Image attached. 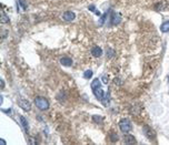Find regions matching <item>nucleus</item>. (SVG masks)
<instances>
[{
  "label": "nucleus",
  "mask_w": 169,
  "mask_h": 145,
  "mask_svg": "<svg viewBox=\"0 0 169 145\" xmlns=\"http://www.w3.org/2000/svg\"><path fill=\"white\" fill-rule=\"evenodd\" d=\"M91 90H92V92L95 94V98H96L97 100L101 101V100L105 98V92H104V90H102L101 86H100V81L98 79H95V80L91 82Z\"/></svg>",
  "instance_id": "obj_1"
},
{
  "label": "nucleus",
  "mask_w": 169,
  "mask_h": 145,
  "mask_svg": "<svg viewBox=\"0 0 169 145\" xmlns=\"http://www.w3.org/2000/svg\"><path fill=\"white\" fill-rule=\"evenodd\" d=\"M35 104H36V106H37L39 110H41V111H47L50 107V104H49V102H48V100L45 99V98H42V96H37V98H35Z\"/></svg>",
  "instance_id": "obj_2"
},
{
  "label": "nucleus",
  "mask_w": 169,
  "mask_h": 145,
  "mask_svg": "<svg viewBox=\"0 0 169 145\" xmlns=\"http://www.w3.org/2000/svg\"><path fill=\"white\" fill-rule=\"evenodd\" d=\"M119 129L122 133H129L132 129V125H131V122H130L128 119H122L120 120L119 122Z\"/></svg>",
  "instance_id": "obj_3"
},
{
  "label": "nucleus",
  "mask_w": 169,
  "mask_h": 145,
  "mask_svg": "<svg viewBox=\"0 0 169 145\" xmlns=\"http://www.w3.org/2000/svg\"><path fill=\"white\" fill-rule=\"evenodd\" d=\"M144 134L146 135V137L147 138H149V140H154V138H156V132L150 127L148 125H145L144 126Z\"/></svg>",
  "instance_id": "obj_4"
},
{
  "label": "nucleus",
  "mask_w": 169,
  "mask_h": 145,
  "mask_svg": "<svg viewBox=\"0 0 169 145\" xmlns=\"http://www.w3.org/2000/svg\"><path fill=\"white\" fill-rule=\"evenodd\" d=\"M18 104H19V106L23 111H30V110H31V104H30V102L27 101V100L20 99V100H18Z\"/></svg>",
  "instance_id": "obj_5"
},
{
  "label": "nucleus",
  "mask_w": 169,
  "mask_h": 145,
  "mask_svg": "<svg viewBox=\"0 0 169 145\" xmlns=\"http://www.w3.org/2000/svg\"><path fill=\"white\" fill-rule=\"evenodd\" d=\"M62 18H63V20H66V21H72L76 18V14H75V12H72V11H66V12L63 13Z\"/></svg>",
  "instance_id": "obj_6"
},
{
  "label": "nucleus",
  "mask_w": 169,
  "mask_h": 145,
  "mask_svg": "<svg viewBox=\"0 0 169 145\" xmlns=\"http://www.w3.org/2000/svg\"><path fill=\"white\" fill-rule=\"evenodd\" d=\"M91 54L95 57V58H100L102 55V49L100 47H94L91 49Z\"/></svg>",
  "instance_id": "obj_7"
},
{
  "label": "nucleus",
  "mask_w": 169,
  "mask_h": 145,
  "mask_svg": "<svg viewBox=\"0 0 169 145\" xmlns=\"http://www.w3.org/2000/svg\"><path fill=\"white\" fill-rule=\"evenodd\" d=\"M124 142H125V144H135L136 143V138L132 135L127 133L125 135V137H124Z\"/></svg>",
  "instance_id": "obj_8"
},
{
  "label": "nucleus",
  "mask_w": 169,
  "mask_h": 145,
  "mask_svg": "<svg viewBox=\"0 0 169 145\" xmlns=\"http://www.w3.org/2000/svg\"><path fill=\"white\" fill-rule=\"evenodd\" d=\"M60 63H61L62 65H65V67H70V65H72V60H71L70 58L63 57V58L60 59Z\"/></svg>",
  "instance_id": "obj_9"
},
{
  "label": "nucleus",
  "mask_w": 169,
  "mask_h": 145,
  "mask_svg": "<svg viewBox=\"0 0 169 145\" xmlns=\"http://www.w3.org/2000/svg\"><path fill=\"white\" fill-rule=\"evenodd\" d=\"M120 21H121V18L118 13H112L111 16V24H119Z\"/></svg>",
  "instance_id": "obj_10"
},
{
  "label": "nucleus",
  "mask_w": 169,
  "mask_h": 145,
  "mask_svg": "<svg viewBox=\"0 0 169 145\" xmlns=\"http://www.w3.org/2000/svg\"><path fill=\"white\" fill-rule=\"evenodd\" d=\"M20 121H21V125L23 126V129L26 130V131H28V129H29V124H28V121H27V119L25 117V116H20Z\"/></svg>",
  "instance_id": "obj_11"
},
{
  "label": "nucleus",
  "mask_w": 169,
  "mask_h": 145,
  "mask_svg": "<svg viewBox=\"0 0 169 145\" xmlns=\"http://www.w3.org/2000/svg\"><path fill=\"white\" fill-rule=\"evenodd\" d=\"M0 22L1 23H8L9 22V18H8V16L5 13V11L1 10V18H0Z\"/></svg>",
  "instance_id": "obj_12"
},
{
  "label": "nucleus",
  "mask_w": 169,
  "mask_h": 145,
  "mask_svg": "<svg viewBox=\"0 0 169 145\" xmlns=\"http://www.w3.org/2000/svg\"><path fill=\"white\" fill-rule=\"evenodd\" d=\"M160 30H161V32H168L169 31V21H165V22L160 26Z\"/></svg>",
  "instance_id": "obj_13"
},
{
  "label": "nucleus",
  "mask_w": 169,
  "mask_h": 145,
  "mask_svg": "<svg viewBox=\"0 0 169 145\" xmlns=\"http://www.w3.org/2000/svg\"><path fill=\"white\" fill-rule=\"evenodd\" d=\"M108 13H109V11H108V12H106L105 14H102V16H101V18H100L99 22H98V26H99V27H101V26H102V24L105 23V20H106V18H107Z\"/></svg>",
  "instance_id": "obj_14"
},
{
  "label": "nucleus",
  "mask_w": 169,
  "mask_h": 145,
  "mask_svg": "<svg viewBox=\"0 0 169 145\" xmlns=\"http://www.w3.org/2000/svg\"><path fill=\"white\" fill-rule=\"evenodd\" d=\"M92 120H94V122H96V123H101V122L104 121V117L100 116V115H94V116H92Z\"/></svg>",
  "instance_id": "obj_15"
},
{
  "label": "nucleus",
  "mask_w": 169,
  "mask_h": 145,
  "mask_svg": "<svg viewBox=\"0 0 169 145\" xmlns=\"http://www.w3.org/2000/svg\"><path fill=\"white\" fill-rule=\"evenodd\" d=\"M91 76H92V71L91 70H87V71L83 72V78L85 79H90Z\"/></svg>",
  "instance_id": "obj_16"
},
{
  "label": "nucleus",
  "mask_w": 169,
  "mask_h": 145,
  "mask_svg": "<svg viewBox=\"0 0 169 145\" xmlns=\"http://www.w3.org/2000/svg\"><path fill=\"white\" fill-rule=\"evenodd\" d=\"M88 9H89L90 11H94L97 16H101V14H100V11L97 10V9H95V6H89V7H88Z\"/></svg>",
  "instance_id": "obj_17"
},
{
  "label": "nucleus",
  "mask_w": 169,
  "mask_h": 145,
  "mask_svg": "<svg viewBox=\"0 0 169 145\" xmlns=\"http://www.w3.org/2000/svg\"><path fill=\"white\" fill-rule=\"evenodd\" d=\"M110 138H111V141H112V142H117V141H118V135L114 134V133H112L111 136H110Z\"/></svg>",
  "instance_id": "obj_18"
},
{
  "label": "nucleus",
  "mask_w": 169,
  "mask_h": 145,
  "mask_svg": "<svg viewBox=\"0 0 169 145\" xmlns=\"http://www.w3.org/2000/svg\"><path fill=\"white\" fill-rule=\"evenodd\" d=\"M18 1H19V3L21 5V7H22L23 9H26V8H27V7H26V3L23 2V0H18Z\"/></svg>",
  "instance_id": "obj_19"
},
{
  "label": "nucleus",
  "mask_w": 169,
  "mask_h": 145,
  "mask_svg": "<svg viewBox=\"0 0 169 145\" xmlns=\"http://www.w3.org/2000/svg\"><path fill=\"white\" fill-rule=\"evenodd\" d=\"M107 53H108V58H111V55H112V53H114V52H112L111 49H108V52H107Z\"/></svg>",
  "instance_id": "obj_20"
},
{
  "label": "nucleus",
  "mask_w": 169,
  "mask_h": 145,
  "mask_svg": "<svg viewBox=\"0 0 169 145\" xmlns=\"http://www.w3.org/2000/svg\"><path fill=\"white\" fill-rule=\"evenodd\" d=\"M102 82L104 83L108 82V79H107V76H106V75H104V76H102Z\"/></svg>",
  "instance_id": "obj_21"
},
{
  "label": "nucleus",
  "mask_w": 169,
  "mask_h": 145,
  "mask_svg": "<svg viewBox=\"0 0 169 145\" xmlns=\"http://www.w3.org/2000/svg\"><path fill=\"white\" fill-rule=\"evenodd\" d=\"M0 144H1V145H6V141H5L3 138H1V140H0Z\"/></svg>",
  "instance_id": "obj_22"
},
{
  "label": "nucleus",
  "mask_w": 169,
  "mask_h": 145,
  "mask_svg": "<svg viewBox=\"0 0 169 145\" xmlns=\"http://www.w3.org/2000/svg\"><path fill=\"white\" fill-rule=\"evenodd\" d=\"M5 88V81L1 79V89H3Z\"/></svg>",
  "instance_id": "obj_23"
},
{
  "label": "nucleus",
  "mask_w": 169,
  "mask_h": 145,
  "mask_svg": "<svg viewBox=\"0 0 169 145\" xmlns=\"http://www.w3.org/2000/svg\"><path fill=\"white\" fill-rule=\"evenodd\" d=\"M2 102H3V96L1 95V96H0V103L2 104Z\"/></svg>",
  "instance_id": "obj_24"
},
{
  "label": "nucleus",
  "mask_w": 169,
  "mask_h": 145,
  "mask_svg": "<svg viewBox=\"0 0 169 145\" xmlns=\"http://www.w3.org/2000/svg\"><path fill=\"white\" fill-rule=\"evenodd\" d=\"M168 83H169V75H168Z\"/></svg>",
  "instance_id": "obj_25"
}]
</instances>
